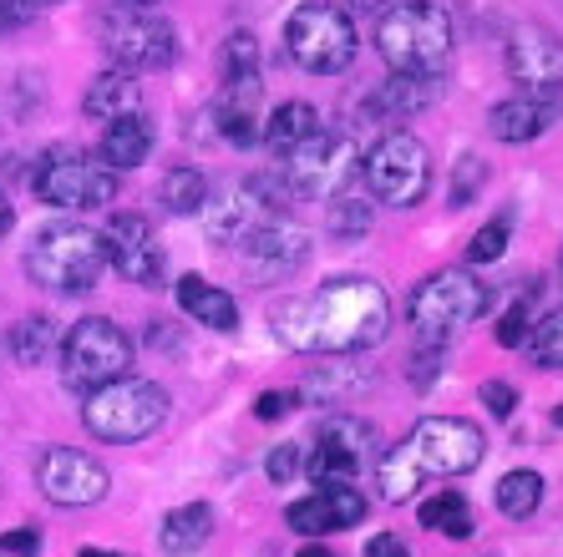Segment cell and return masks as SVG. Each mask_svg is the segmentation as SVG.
I'll use <instances>...</instances> for the list:
<instances>
[{
  "mask_svg": "<svg viewBox=\"0 0 563 557\" xmlns=\"http://www.w3.org/2000/svg\"><path fill=\"white\" fill-rule=\"evenodd\" d=\"M275 335L300 355H355L371 350L391 330V299L366 274L325 279L310 294L279 299L275 304Z\"/></svg>",
  "mask_w": 563,
  "mask_h": 557,
  "instance_id": "obj_1",
  "label": "cell"
},
{
  "mask_svg": "<svg viewBox=\"0 0 563 557\" xmlns=\"http://www.w3.org/2000/svg\"><path fill=\"white\" fill-rule=\"evenodd\" d=\"M487 436L483 426H472L462 415H427L407 431L401 446L376 456V492L380 502H411L427 477H467L483 467Z\"/></svg>",
  "mask_w": 563,
  "mask_h": 557,
  "instance_id": "obj_2",
  "label": "cell"
},
{
  "mask_svg": "<svg viewBox=\"0 0 563 557\" xmlns=\"http://www.w3.org/2000/svg\"><path fill=\"white\" fill-rule=\"evenodd\" d=\"M376 52L391 71L442 77L452 62V15L437 0H396L376 15Z\"/></svg>",
  "mask_w": 563,
  "mask_h": 557,
  "instance_id": "obj_3",
  "label": "cell"
},
{
  "mask_svg": "<svg viewBox=\"0 0 563 557\" xmlns=\"http://www.w3.org/2000/svg\"><path fill=\"white\" fill-rule=\"evenodd\" d=\"M102 269V234H92L87 223H46L26 248V279L46 294H87V289H97Z\"/></svg>",
  "mask_w": 563,
  "mask_h": 557,
  "instance_id": "obj_4",
  "label": "cell"
},
{
  "mask_svg": "<svg viewBox=\"0 0 563 557\" xmlns=\"http://www.w3.org/2000/svg\"><path fill=\"white\" fill-rule=\"evenodd\" d=\"M487 310H493V289L467 269H437L432 279H421L407 299L411 330H417V339L432 345V350H446V345H452L472 320H483Z\"/></svg>",
  "mask_w": 563,
  "mask_h": 557,
  "instance_id": "obj_5",
  "label": "cell"
},
{
  "mask_svg": "<svg viewBox=\"0 0 563 557\" xmlns=\"http://www.w3.org/2000/svg\"><path fill=\"white\" fill-rule=\"evenodd\" d=\"M173 401L157 380L143 376H118L107 386L87 390V405H81V426L92 431L97 441H112V446H132V441L153 436L163 421H168Z\"/></svg>",
  "mask_w": 563,
  "mask_h": 557,
  "instance_id": "obj_6",
  "label": "cell"
},
{
  "mask_svg": "<svg viewBox=\"0 0 563 557\" xmlns=\"http://www.w3.org/2000/svg\"><path fill=\"white\" fill-rule=\"evenodd\" d=\"M285 52H289V62L314 71V77L345 71L355 62V52H361L351 11L335 5V0H305V5H295L285 21Z\"/></svg>",
  "mask_w": 563,
  "mask_h": 557,
  "instance_id": "obj_7",
  "label": "cell"
},
{
  "mask_svg": "<svg viewBox=\"0 0 563 557\" xmlns=\"http://www.w3.org/2000/svg\"><path fill=\"white\" fill-rule=\"evenodd\" d=\"M97 41L122 71H168L178 62V31L143 5H107L97 15Z\"/></svg>",
  "mask_w": 563,
  "mask_h": 557,
  "instance_id": "obj_8",
  "label": "cell"
},
{
  "mask_svg": "<svg viewBox=\"0 0 563 557\" xmlns=\"http://www.w3.org/2000/svg\"><path fill=\"white\" fill-rule=\"evenodd\" d=\"M62 380L77 396H87V390L107 386V380L128 376L132 365V335L122 330L118 320H102V314H92V320H77L71 330L62 335Z\"/></svg>",
  "mask_w": 563,
  "mask_h": 557,
  "instance_id": "obj_9",
  "label": "cell"
},
{
  "mask_svg": "<svg viewBox=\"0 0 563 557\" xmlns=\"http://www.w3.org/2000/svg\"><path fill=\"white\" fill-rule=\"evenodd\" d=\"M371 182V198H380L386 208H417L432 193V153L411 132H386L361 163Z\"/></svg>",
  "mask_w": 563,
  "mask_h": 557,
  "instance_id": "obj_10",
  "label": "cell"
},
{
  "mask_svg": "<svg viewBox=\"0 0 563 557\" xmlns=\"http://www.w3.org/2000/svg\"><path fill=\"white\" fill-rule=\"evenodd\" d=\"M36 198L52 208H66V213H87V208H107L118 198V172L107 168L102 157L87 153H46L36 168Z\"/></svg>",
  "mask_w": 563,
  "mask_h": 557,
  "instance_id": "obj_11",
  "label": "cell"
},
{
  "mask_svg": "<svg viewBox=\"0 0 563 557\" xmlns=\"http://www.w3.org/2000/svg\"><path fill=\"white\" fill-rule=\"evenodd\" d=\"M376 426H371L366 415H325L320 426H314V446H310V467L305 477L310 481H361L371 467H376Z\"/></svg>",
  "mask_w": 563,
  "mask_h": 557,
  "instance_id": "obj_12",
  "label": "cell"
},
{
  "mask_svg": "<svg viewBox=\"0 0 563 557\" xmlns=\"http://www.w3.org/2000/svg\"><path fill=\"white\" fill-rule=\"evenodd\" d=\"M279 172H285L289 198H335L355 178V147L351 137L320 127L300 147L279 153Z\"/></svg>",
  "mask_w": 563,
  "mask_h": 557,
  "instance_id": "obj_13",
  "label": "cell"
},
{
  "mask_svg": "<svg viewBox=\"0 0 563 557\" xmlns=\"http://www.w3.org/2000/svg\"><path fill=\"white\" fill-rule=\"evenodd\" d=\"M289 193L275 188L269 178H239V182H223L219 193L203 203V229L209 238L219 244H239V238L260 229L264 219H275V208H285Z\"/></svg>",
  "mask_w": 563,
  "mask_h": 557,
  "instance_id": "obj_14",
  "label": "cell"
},
{
  "mask_svg": "<svg viewBox=\"0 0 563 557\" xmlns=\"http://www.w3.org/2000/svg\"><path fill=\"white\" fill-rule=\"evenodd\" d=\"M112 487L107 467L77 446H52L36 456V492L56 506H97Z\"/></svg>",
  "mask_w": 563,
  "mask_h": 557,
  "instance_id": "obj_15",
  "label": "cell"
},
{
  "mask_svg": "<svg viewBox=\"0 0 563 557\" xmlns=\"http://www.w3.org/2000/svg\"><path fill=\"white\" fill-rule=\"evenodd\" d=\"M102 248H107V264H112L128 285L163 289L168 259H163V244H157L153 223H147L143 213H112L102 229Z\"/></svg>",
  "mask_w": 563,
  "mask_h": 557,
  "instance_id": "obj_16",
  "label": "cell"
},
{
  "mask_svg": "<svg viewBox=\"0 0 563 557\" xmlns=\"http://www.w3.org/2000/svg\"><path fill=\"white\" fill-rule=\"evenodd\" d=\"M508 77L523 97H559L563 91V36L549 26H518L508 36Z\"/></svg>",
  "mask_w": 563,
  "mask_h": 557,
  "instance_id": "obj_17",
  "label": "cell"
},
{
  "mask_svg": "<svg viewBox=\"0 0 563 557\" xmlns=\"http://www.w3.org/2000/svg\"><path fill=\"white\" fill-rule=\"evenodd\" d=\"M366 492L351 481H314V492L285 506V522L300 537H325V532H345L366 522Z\"/></svg>",
  "mask_w": 563,
  "mask_h": 557,
  "instance_id": "obj_18",
  "label": "cell"
},
{
  "mask_svg": "<svg viewBox=\"0 0 563 557\" xmlns=\"http://www.w3.org/2000/svg\"><path fill=\"white\" fill-rule=\"evenodd\" d=\"M239 254L264 279H285V274H295L310 259V234L285 219H264L260 229H250V234L239 238Z\"/></svg>",
  "mask_w": 563,
  "mask_h": 557,
  "instance_id": "obj_19",
  "label": "cell"
},
{
  "mask_svg": "<svg viewBox=\"0 0 563 557\" xmlns=\"http://www.w3.org/2000/svg\"><path fill=\"white\" fill-rule=\"evenodd\" d=\"M260 77H244V81H223L219 102H213V132H219L223 143L234 147H254L264 137L260 127Z\"/></svg>",
  "mask_w": 563,
  "mask_h": 557,
  "instance_id": "obj_20",
  "label": "cell"
},
{
  "mask_svg": "<svg viewBox=\"0 0 563 557\" xmlns=\"http://www.w3.org/2000/svg\"><path fill=\"white\" fill-rule=\"evenodd\" d=\"M442 97V77H407V71H391V81H380L376 91L366 97L371 122H407L417 112Z\"/></svg>",
  "mask_w": 563,
  "mask_h": 557,
  "instance_id": "obj_21",
  "label": "cell"
},
{
  "mask_svg": "<svg viewBox=\"0 0 563 557\" xmlns=\"http://www.w3.org/2000/svg\"><path fill=\"white\" fill-rule=\"evenodd\" d=\"M153 143H157L153 122H147L143 112H132V118L107 122L102 143H97V157H102L112 172H128V168H143L147 157H153Z\"/></svg>",
  "mask_w": 563,
  "mask_h": 557,
  "instance_id": "obj_22",
  "label": "cell"
},
{
  "mask_svg": "<svg viewBox=\"0 0 563 557\" xmlns=\"http://www.w3.org/2000/svg\"><path fill=\"white\" fill-rule=\"evenodd\" d=\"M178 310L188 314L194 324H209L219 335H234L239 330V304L229 289L209 285V279H198V274H184L178 279Z\"/></svg>",
  "mask_w": 563,
  "mask_h": 557,
  "instance_id": "obj_23",
  "label": "cell"
},
{
  "mask_svg": "<svg viewBox=\"0 0 563 557\" xmlns=\"http://www.w3.org/2000/svg\"><path fill=\"white\" fill-rule=\"evenodd\" d=\"M81 112H87L92 122H118V118L143 112V87H137V71L112 66V71L92 77V87H87V97H81Z\"/></svg>",
  "mask_w": 563,
  "mask_h": 557,
  "instance_id": "obj_24",
  "label": "cell"
},
{
  "mask_svg": "<svg viewBox=\"0 0 563 557\" xmlns=\"http://www.w3.org/2000/svg\"><path fill=\"white\" fill-rule=\"evenodd\" d=\"M553 118H559V97H512V102L493 107L487 127L498 143H533Z\"/></svg>",
  "mask_w": 563,
  "mask_h": 557,
  "instance_id": "obj_25",
  "label": "cell"
},
{
  "mask_svg": "<svg viewBox=\"0 0 563 557\" xmlns=\"http://www.w3.org/2000/svg\"><path fill=\"white\" fill-rule=\"evenodd\" d=\"M219 517H213L209 502H188V506H173L168 517H163V532H157V547L168 557H188L213 537Z\"/></svg>",
  "mask_w": 563,
  "mask_h": 557,
  "instance_id": "obj_26",
  "label": "cell"
},
{
  "mask_svg": "<svg viewBox=\"0 0 563 557\" xmlns=\"http://www.w3.org/2000/svg\"><path fill=\"white\" fill-rule=\"evenodd\" d=\"M5 350H11V360L21 365V370H41V365L62 350V324L46 320V314H26L21 324H11Z\"/></svg>",
  "mask_w": 563,
  "mask_h": 557,
  "instance_id": "obj_27",
  "label": "cell"
},
{
  "mask_svg": "<svg viewBox=\"0 0 563 557\" xmlns=\"http://www.w3.org/2000/svg\"><path fill=\"white\" fill-rule=\"evenodd\" d=\"M366 386H371L366 370H351V365H314L310 376L300 380V390H295V396L320 401V405H341V401H351V396H361Z\"/></svg>",
  "mask_w": 563,
  "mask_h": 557,
  "instance_id": "obj_28",
  "label": "cell"
},
{
  "mask_svg": "<svg viewBox=\"0 0 563 557\" xmlns=\"http://www.w3.org/2000/svg\"><path fill=\"white\" fill-rule=\"evenodd\" d=\"M421 527H432L437 537H452V543H467L477 532V517H472V502L462 492H437L421 502Z\"/></svg>",
  "mask_w": 563,
  "mask_h": 557,
  "instance_id": "obj_29",
  "label": "cell"
},
{
  "mask_svg": "<svg viewBox=\"0 0 563 557\" xmlns=\"http://www.w3.org/2000/svg\"><path fill=\"white\" fill-rule=\"evenodd\" d=\"M320 132V112H314L310 102H279L275 118L264 122V143L279 153H289V147H300L305 137H314Z\"/></svg>",
  "mask_w": 563,
  "mask_h": 557,
  "instance_id": "obj_30",
  "label": "cell"
},
{
  "mask_svg": "<svg viewBox=\"0 0 563 557\" xmlns=\"http://www.w3.org/2000/svg\"><path fill=\"white\" fill-rule=\"evenodd\" d=\"M493 502H498L503 517L528 522V517L538 512V506H543V477H538V471H528V467L508 471V477L498 481V492H493Z\"/></svg>",
  "mask_w": 563,
  "mask_h": 557,
  "instance_id": "obj_31",
  "label": "cell"
},
{
  "mask_svg": "<svg viewBox=\"0 0 563 557\" xmlns=\"http://www.w3.org/2000/svg\"><path fill=\"white\" fill-rule=\"evenodd\" d=\"M157 193H163V208H168V213L188 219V213H203V203H209V178L198 168H173Z\"/></svg>",
  "mask_w": 563,
  "mask_h": 557,
  "instance_id": "obj_32",
  "label": "cell"
},
{
  "mask_svg": "<svg viewBox=\"0 0 563 557\" xmlns=\"http://www.w3.org/2000/svg\"><path fill=\"white\" fill-rule=\"evenodd\" d=\"M376 229V203L361 193H341L330 208V234L335 238H366Z\"/></svg>",
  "mask_w": 563,
  "mask_h": 557,
  "instance_id": "obj_33",
  "label": "cell"
},
{
  "mask_svg": "<svg viewBox=\"0 0 563 557\" xmlns=\"http://www.w3.org/2000/svg\"><path fill=\"white\" fill-rule=\"evenodd\" d=\"M528 355H533L538 370H563V310L543 314V320L528 330Z\"/></svg>",
  "mask_w": 563,
  "mask_h": 557,
  "instance_id": "obj_34",
  "label": "cell"
},
{
  "mask_svg": "<svg viewBox=\"0 0 563 557\" xmlns=\"http://www.w3.org/2000/svg\"><path fill=\"white\" fill-rule=\"evenodd\" d=\"M223 81H244V77H260V41L250 31H234L223 41Z\"/></svg>",
  "mask_w": 563,
  "mask_h": 557,
  "instance_id": "obj_35",
  "label": "cell"
},
{
  "mask_svg": "<svg viewBox=\"0 0 563 557\" xmlns=\"http://www.w3.org/2000/svg\"><path fill=\"white\" fill-rule=\"evenodd\" d=\"M528 324H533V285H528L523 294H518L508 310L498 314L493 335H498V345H508V350H512V345H523V339H528Z\"/></svg>",
  "mask_w": 563,
  "mask_h": 557,
  "instance_id": "obj_36",
  "label": "cell"
},
{
  "mask_svg": "<svg viewBox=\"0 0 563 557\" xmlns=\"http://www.w3.org/2000/svg\"><path fill=\"white\" fill-rule=\"evenodd\" d=\"M508 238H512V219H508V213H503V219H493V223H483V229L472 234V244H467V264L503 259V254H508Z\"/></svg>",
  "mask_w": 563,
  "mask_h": 557,
  "instance_id": "obj_37",
  "label": "cell"
},
{
  "mask_svg": "<svg viewBox=\"0 0 563 557\" xmlns=\"http://www.w3.org/2000/svg\"><path fill=\"white\" fill-rule=\"evenodd\" d=\"M305 467H310V446H295V441H289V446H275L269 461H264V471H269L275 487H289L295 477H305Z\"/></svg>",
  "mask_w": 563,
  "mask_h": 557,
  "instance_id": "obj_38",
  "label": "cell"
},
{
  "mask_svg": "<svg viewBox=\"0 0 563 557\" xmlns=\"http://www.w3.org/2000/svg\"><path fill=\"white\" fill-rule=\"evenodd\" d=\"M477 401L498 415V421H508V415L518 411V390H512L508 380H483V386H477Z\"/></svg>",
  "mask_w": 563,
  "mask_h": 557,
  "instance_id": "obj_39",
  "label": "cell"
},
{
  "mask_svg": "<svg viewBox=\"0 0 563 557\" xmlns=\"http://www.w3.org/2000/svg\"><path fill=\"white\" fill-rule=\"evenodd\" d=\"M295 401H300L295 390H264L260 401H254V415H260V421H285V415L295 411Z\"/></svg>",
  "mask_w": 563,
  "mask_h": 557,
  "instance_id": "obj_40",
  "label": "cell"
},
{
  "mask_svg": "<svg viewBox=\"0 0 563 557\" xmlns=\"http://www.w3.org/2000/svg\"><path fill=\"white\" fill-rule=\"evenodd\" d=\"M477 182H483V163L477 157H462V182L452 178V208H467L477 198Z\"/></svg>",
  "mask_w": 563,
  "mask_h": 557,
  "instance_id": "obj_41",
  "label": "cell"
},
{
  "mask_svg": "<svg viewBox=\"0 0 563 557\" xmlns=\"http://www.w3.org/2000/svg\"><path fill=\"white\" fill-rule=\"evenodd\" d=\"M0 553L5 557H41V532L36 527H11L0 537Z\"/></svg>",
  "mask_w": 563,
  "mask_h": 557,
  "instance_id": "obj_42",
  "label": "cell"
},
{
  "mask_svg": "<svg viewBox=\"0 0 563 557\" xmlns=\"http://www.w3.org/2000/svg\"><path fill=\"white\" fill-rule=\"evenodd\" d=\"M437 360H442V350L421 345V355L411 360V386H432V380H437Z\"/></svg>",
  "mask_w": 563,
  "mask_h": 557,
  "instance_id": "obj_43",
  "label": "cell"
},
{
  "mask_svg": "<svg viewBox=\"0 0 563 557\" xmlns=\"http://www.w3.org/2000/svg\"><path fill=\"white\" fill-rule=\"evenodd\" d=\"M366 557H411V547L396 537V532H380V537H371L366 543Z\"/></svg>",
  "mask_w": 563,
  "mask_h": 557,
  "instance_id": "obj_44",
  "label": "cell"
},
{
  "mask_svg": "<svg viewBox=\"0 0 563 557\" xmlns=\"http://www.w3.org/2000/svg\"><path fill=\"white\" fill-rule=\"evenodd\" d=\"M21 15H26V5H21V0H0V36H5Z\"/></svg>",
  "mask_w": 563,
  "mask_h": 557,
  "instance_id": "obj_45",
  "label": "cell"
},
{
  "mask_svg": "<svg viewBox=\"0 0 563 557\" xmlns=\"http://www.w3.org/2000/svg\"><path fill=\"white\" fill-rule=\"evenodd\" d=\"M11 223H15V208H11V198H5V188H0V238L11 234Z\"/></svg>",
  "mask_w": 563,
  "mask_h": 557,
  "instance_id": "obj_46",
  "label": "cell"
},
{
  "mask_svg": "<svg viewBox=\"0 0 563 557\" xmlns=\"http://www.w3.org/2000/svg\"><path fill=\"white\" fill-rule=\"evenodd\" d=\"M345 5H351V11H366V15H380L391 0H345Z\"/></svg>",
  "mask_w": 563,
  "mask_h": 557,
  "instance_id": "obj_47",
  "label": "cell"
},
{
  "mask_svg": "<svg viewBox=\"0 0 563 557\" xmlns=\"http://www.w3.org/2000/svg\"><path fill=\"white\" fill-rule=\"evenodd\" d=\"M77 557H122V553H107V547H81Z\"/></svg>",
  "mask_w": 563,
  "mask_h": 557,
  "instance_id": "obj_48",
  "label": "cell"
},
{
  "mask_svg": "<svg viewBox=\"0 0 563 557\" xmlns=\"http://www.w3.org/2000/svg\"><path fill=\"white\" fill-rule=\"evenodd\" d=\"M300 557H335V553H325V547H305Z\"/></svg>",
  "mask_w": 563,
  "mask_h": 557,
  "instance_id": "obj_49",
  "label": "cell"
},
{
  "mask_svg": "<svg viewBox=\"0 0 563 557\" xmlns=\"http://www.w3.org/2000/svg\"><path fill=\"white\" fill-rule=\"evenodd\" d=\"M21 5H26V11H31V5H56V0H21Z\"/></svg>",
  "mask_w": 563,
  "mask_h": 557,
  "instance_id": "obj_50",
  "label": "cell"
},
{
  "mask_svg": "<svg viewBox=\"0 0 563 557\" xmlns=\"http://www.w3.org/2000/svg\"><path fill=\"white\" fill-rule=\"evenodd\" d=\"M128 5H143V11H147V5H157V0H128Z\"/></svg>",
  "mask_w": 563,
  "mask_h": 557,
  "instance_id": "obj_51",
  "label": "cell"
},
{
  "mask_svg": "<svg viewBox=\"0 0 563 557\" xmlns=\"http://www.w3.org/2000/svg\"><path fill=\"white\" fill-rule=\"evenodd\" d=\"M553 426H563V405H559V411H553Z\"/></svg>",
  "mask_w": 563,
  "mask_h": 557,
  "instance_id": "obj_52",
  "label": "cell"
}]
</instances>
